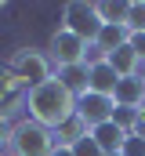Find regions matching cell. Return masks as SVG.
Wrapping results in <instances>:
<instances>
[{
  "mask_svg": "<svg viewBox=\"0 0 145 156\" xmlns=\"http://www.w3.org/2000/svg\"><path fill=\"white\" fill-rule=\"evenodd\" d=\"M11 131H15L11 116H4V113H0V145H7V142H11Z\"/></svg>",
  "mask_w": 145,
  "mask_h": 156,
  "instance_id": "44dd1931",
  "label": "cell"
},
{
  "mask_svg": "<svg viewBox=\"0 0 145 156\" xmlns=\"http://www.w3.org/2000/svg\"><path fill=\"white\" fill-rule=\"evenodd\" d=\"M123 26H127V33H145V0H131L127 4Z\"/></svg>",
  "mask_w": 145,
  "mask_h": 156,
  "instance_id": "5bb4252c",
  "label": "cell"
},
{
  "mask_svg": "<svg viewBox=\"0 0 145 156\" xmlns=\"http://www.w3.org/2000/svg\"><path fill=\"white\" fill-rule=\"evenodd\" d=\"M116 83H120V76L109 62H98V66L87 69V91H94V94H112Z\"/></svg>",
  "mask_w": 145,
  "mask_h": 156,
  "instance_id": "9c48e42d",
  "label": "cell"
},
{
  "mask_svg": "<svg viewBox=\"0 0 145 156\" xmlns=\"http://www.w3.org/2000/svg\"><path fill=\"white\" fill-rule=\"evenodd\" d=\"M142 105H145V102H142Z\"/></svg>",
  "mask_w": 145,
  "mask_h": 156,
  "instance_id": "cb8c5ba5",
  "label": "cell"
},
{
  "mask_svg": "<svg viewBox=\"0 0 145 156\" xmlns=\"http://www.w3.org/2000/svg\"><path fill=\"white\" fill-rule=\"evenodd\" d=\"M127 44H131V51L145 62V33H131V37H127Z\"/></svg>",
  "mask_w": 145,
  "mask_h": 156,
  "instance_id": "ffe728a7",
  "label": "cell"
},
{
  "mask_svg": "<svg viewBox=\"0 0 145 156\" xmlns=\"http://www.w3.org/2000/svg\"><path fill=\"white\" fill-rule=\"evenodd\" d=\"M120 156H145V134H127V142H123V149H120Z\"/></svg>",
  "mask_w": 145,
  "mask_h": 156,
  "instance_id": "2e32d148",
  "label": "cell"
},
{
  "mask_svg": "<svg viewBox=\"0 0 145 156\" xmlns=\"http://www.w3.org/2000/svg\"><path fill=\"white\" fill-rule=\"evenodd\" d=\"M112 120H116V123H120L127 134L134 131V109H116V116H112Z\"/></svg>",
  "mask_w": 145,
  "mask_h": 156,
  "instance_id": "d6986e66",
  "label": "cell"
},
{
  "mask_svg": "<svg viewBox=\"0 0 145 156\" xmlns=\"http://www.w3.org/2000/svg\"><path fill=\"white\" fill-rule=\"evenodd\" d=\"M55 80L69 91L72 98L87 94V66H62V69H55Z\"/></svg>",
  "mask_w": 145,
  "mask_h": 156,
  "instance_id": "30bf717a",
  "label": "cell"
},
{
  "mask_svg": "<svg viewBox=\"0 0 145 156\" xmlns=\"http://www.w3.org/2000/svg\"><path fill=\"white\" fill-rule=\"evenodd\" d=\"M112 98H116V109H138V105L145 102V73H138V76H123L120 83H116Z\"/></svg>",
  "mask_w": 145,
  "mask_h": 156,
  "instance_id": "52a82bcc",
  "label": "cell"
},
{
  "mask_svg": "<svg viewBox=\"0 0 145 156\" xmlns=\"http://www.w3.org/2000/svg\"><path fill=\"white\" fill-rule=\"evenodd\" d=\"M127 26H102V33H98V40H94V47L98 51H105V58L112 55V51H120L123 44H127Z\"/></svg>",
  "mask_w": 145,
  "mask_h": 156,
  "instance_id": "4fadbf2b",
  "label": "cell"
},
{
  "mask_svg": "<svg viewBox=\"0 0 145 156\" xmlns=\"http://www.w3.org/2000/svg\"><path fill=\"white\" fill-rule=\"evenodd\" d=\"M26 109H29V120H33V123L55 131V127H62V123L76 113V98H72L69 91L51 76L47 83L26 91Z\"/></svg>",
  "mask_w": 145,
  "mask_h": 156,
  "instance_id": "6da1fadb",
  "label": "cell"
},
{
  "mask_svg": "<svg viewBox=\"0 0 145 156\" xmlns=\"http://www.w3.org/2000/svg\"><path fill=\"white\" fill-rule=\"evenodd\" d=\"M51 156H72V149H65V145H58V149H55Z\"/></svg>",
  "mask_w": 145,
  "mask_h": 156,
  "instance_id": "7402d4cb",
  "label": "cell"
},
{
  "mask_svg": "<svg viewBox=\"0 0 145 156\" xmlns=\"http://www.w3.org/2000/svg\"><path fill=\"white\" fill-rule=\"evenodd\" d=\"M105 62L116 69V76H120V80H123V76H138V73H142V58L131 51V44H123L120 51H112Z\"/></svg>",
  "mask_w": 145,
  "mask_h": 156,
  "instance_id": "8fae6325",
  "label": "cell"
},
{
  "mask_svg": "<svg viewBox=\"0 0 145 156\" xmlns=\"http://www.w3.org/2000/svg\"><path fill=\"white\" fill-rule=\"evenodd\" d=\"M98 18L105 22V26H123V18H127V4H98Z\"/></svg>",
  "mask_w": 145,
  "mask_h": 156,
  "instance_id": "9a60e30c",
  "label": "cell"
},
{
  "mask_svg": "<svg viewBox=\"0 0 145 156\" xmlns=\"http://www.w3.org/2000/svg\"><path fill=\"white\" fill-rule=\"evenodd\" d=\"M72 156H102V149L94 145V138L87 134V138H80L76 145H72Z\"/></svg>",
  "mask_w": 145,
  "mask_h": 156,
  "instance_id": "ac0fdd59",
  "label": "cell"
},
{
  "mask_svg": "<svg viewBox=\"0 0 145 156\" xmlns=\"http://www.w3.org/2000/svg\"><path fill=\"white\" fill-rule=\"evenodd\" d=\"M102 18H98V4H87V0H69L62 7V29H69L72 37L94 44L98 33H102Z\"/></svg>",
  "mask_w": 145,
  "mask_h": 156,
  "instance_id": "277c9868",
  "label": "cell"
},
{
  "mask_svg": "<svg viewBox=\"0 0 145 156\" xmlns=\"http://www.w3.org/2000/svg\"><path fill=\"white\" fill-rule=\"evenodd\" d=\"M87 40L72 37L69 29H55V37L47 44V51H51V62L62 69V66H83V55H87Z\"/></svg>",
  "mask_w": 145,
  "mask_h": 156,
  "instance_id": "5b68a950",
  "label": "cell"
},
{
  "mask_svg": "<svg viewBox=\"0 0 145 156\" xmlns=\"http://www.w3.org/2000/svg\"><path fill=\"white\" fill-rule=\"evenodd\" d=\"M18 87H22V83L15 80V73H11V69H0V102H7Z\"/></svg>",
  "mask_w": 145,
  "mask_h": 156,
  "instance_id": "e0dca14e",
  "label": "cell"
},
{
  "mask_svg": "<svg viewBox=\"0 0 145 156\" xmlns=\"http://www.w3.org/2000/svg\"><path fill=\"white\" fill-rule=\"evenodd\" d=\"M76 116L83 120L87 127H98V123H105V120L116 116V98H112V94H94V91H87V94L76 98Z\"/></svg>",
  "mask_w": 145,
  "mask_h": 156,
  "instance_id": "8992f818",
  "label": "cell"
},
{
  "mask_svg": "<svg viewBox=\"0 0 145 156\" xmlns=\"http://www.w3.org/2000/svg\"><path fill=\"white\" fill-rule=\"evenodd\" d=\"M105 156H120V153H105Z\"/></svg>",
  "mask_w": 145,
  "mask_h": 156,
  "instance_id": "603a6c76",
  "label": "cell"
},
{
  "mask_svg": "<svg viewBox=\"0 0 145 156\" xmlns=\"http://www.w3.org/2000/svg\"><path fill=\"white\" fill-rule=\"evenodd\" d=\"M91 138H94V145L105 153H120L123 149V142H127V131L116 123V120H105V123H98V127H91Z\"/></svg>",
  "mask_w": 145,
  "mask_h": 156,
  "instance_id": "ba28073f",
  "label": "cell"
},
{
  "mask_svg": "<svg viewBox=\"0 0 145 156\" xmlns=\"http://www.w3.org/2000/svg\"><path fill=\"white\" fill-rule=\"evenodd\" d=\"M11 156H51L58 149V142H55V131H47V127H40L33 120H18L15 123V131H11Z\"/></svg>",
  "mask_w": 145,
  "mask_h": 156,
  "instance_id": "7a4b0ae2",
  "label": "cell"
},
{
  "mask_svg": "<svg viewBox=\"0 0 145 156\" xmlns=\"http://www.w3.org/2000/svg\"><path fill=\"white\" fill-rule=\"evenodd\" d=\"M87 134H91V127L76 116V113H72L62 127H55V142H58V145H65V149H72V145H76L80 138H87Z\"/></svg>",
  "mask_w": 145,
  "mask_h": 156,
  "instance_id": "7c38bea8",
  "label": "cell"
},
{
  "mask_svg": "<svg viewBox=\"0 0 145 156\" xmlns=\"http://www.w3.org/2000/svg\"><path fill=\"white\" fill-rule=\"evenodd\" d=\"M55 62H51V55H44V51H36V47H22V51H15V58H11V73L15 80L26 87V91H33L40 83H47V80L55 76V69H51Z\"/></svg>",
  "mask_w": 145,
  "mask_h": 156,
  "instance_id": "3957f363",
  "label": "cell"
}]
</instances>
